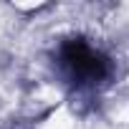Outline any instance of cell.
<instances>
[{
	"instance_id": "1",
	"label": "cell",
	"mask_w": 129,
	"mask_h": 129,
	"mask_svg": "<svg viewBox=\"0 0 129 129\" xmlns=\"http://www.w3.org/2000/svg\"><path fill=\"white\" fill-rule=\"evenodd\" d=\"M61 63L76 81H84V84L101 81L109 69L106 58L81 38H71L61 46Z\"/></svg>"
}]
</instances>
